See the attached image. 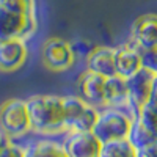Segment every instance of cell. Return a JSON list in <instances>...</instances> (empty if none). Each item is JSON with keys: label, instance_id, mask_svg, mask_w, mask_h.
Here are the masks:
<instances>
[{"label": "cell", "instance_id": "18", "mask_svg": "<svg viewBox=\"0 0 157 157\" xmlns=\"http://www.w3.org/2000/svg\"><path fill=\"white\" fill-rule=\"evenodd\" d=\"M0 157H25L24 141H8L0 151Z\"/></svg>", "mask_w": 157, "mask_h": 157}, {"label": "cell", "instance_id": "9", "mask_svg": "<svg viewBox=\"0 0 157 157\" xmlns=\"http://www.w3.org/2000/svg\"><path fill=\"white\" fill-rule=\"evenodd\" d=\"M129 41L140 50H146L157 47V14L148 13V14L138 16L129 32Z\"/></svg>", "mask_w": 157, "mask_h": 157}, {"label": "cell", "instance_id": "3", "mask_svg": "<svg viewBox=\"0 0 157 157\" xmlns=\"http://www.w3.org/2000/svg\"><path fill=\"white\" fill-rule=\"evenodd\" d=\"M135 121V112L123 107H102L98 112V118L93 132L102 143L129 138Z\"/></svg>", "mask_w": 157, "mask_h": 157}, {"label": "cell", "instance_id": "10", "mask_svg": "<svg viewBox=\"0 0 157 157\" xmlns=\"http://www.w3.org/2000/svg\"><path fill=\"white\" fill-rule=\"evenodd\" d=\"M155 80V75L151 74L146 69H140L137 74L132 77L126 78V85H127V94H129V104L137 115V112L146 105V102L151 98L152 93V85Z\"/></svg>", "mask_w": 157, "mask_h": 157}, {"label": "cell", "instance_id": "13", "mask_svg": "<svg viewBox=\"0 0 157 157\" xmlns=\"http://www.w3.org/2000/svg\"><path fill=\"white\" fill-rule=\"evenodd\" d=\"M85 69L104 77L116 75L115 69V47L94 46L85 55Z\"/></svg>", "mask_w": 157, "mask_h": 157}, {"label": "cell", "instance_id": "21", "mask_svg": "<svg viewBox=\"0 0 157 157\" xmlns=\"http://www.w3.org/2000/svg\"><path fill=\"white\" fill-rule=\"evenodd\" d=\"M8 141H10V140H6V137H5V135L2 134V130H0V151L3 149V146L6 145Z\"/></svg>", "mask_w": 157, "mask_h": 157}, {"label": "cell", "instance_id": "15", "mask_svg": "<svg viewBox=\"0 0 157 157\" xmlns=\"http://www.w3.org/2000/svg\"><path fill=\"white\" fill-rule=\"evenodd\" d=\"M105 107H123V109H130L126 78H123V77H120V75H113V77H109V78H107ZM130 110H132V109H130ZM132 112H134V110H132Z\"/></svg>", "mask_w": 157, "mask_h": 157}, {"label": "cell", "instance_id": "7", "mask_svg": "<svg viewBox=\"0 0 157 157\" xmlns=\"http://www.w3.org/2000/svg\"><path fill=\"white\" fill-rule=\"evenodd\" d=\"M107 78L96 72L83 69L78 74L77 78V96H80L83 101L94 105L96 109L105 107L107 98Z\"/></svg>", "mask_w": 157, "mask_h": 157}, {"label": "cell", "instance_id": "12", "mask_svg": "<svg viewBox=\"0 0 157 157\" xmlns=\"http://www.w3.org/2000/svg\"><path fill=\"white\" fill-rule=\"evenodd\" d=\"M141 50L130 41L115 47V69L116 75L129 78L141 69Z\"/></svg>", "mask_w": 157, "mask_h": 157}, {"label": "cell", "instance_id": "17", "mask_svg": "<svg viewBox=\"0 0 157 157\" xmlns=\"http://www.w3.org/2000/svg\"><path fill=\"white\" fill-rule=\"evenodd\" d=\"M141 66L157 77V47L141 50Z\"/></svg>", "mask_w": 157, "mask_h": 157}, {"label": "cell", "instance_id": "1", "mask_svg": "<svg viewBox=\"0 0 157 157\" xmlns=\"http://www.w3.org/2000/svg\"><path fill=\"white\" fill-rule=\"evenodd\" d=\"M33 137L61 138L66 134V105L60 94H33L27 99Z\"/></svg>", "mask_w": 157, "mask_h": 157}, {"label": "cell", "instance_id": "2", "mask_svg": "<svg viewBox=\"0 0 157 157\" xmlns=\"http://www.w3.org/2000/svg\"><path fill=\"white\" fill-rule=\"evenodd\" d=\"M39 27L36 0H0V43L30 41Z\"/></svg>", "mask_w": 157, "mask_h": 157}, {"label": "cell", "instance_id": "11", "mask_svg": "<svg viewBox=\"0 0 157 157\" xmlns=\"http://www.w3.org/2000/svg\"><path fill=\"white\" fill-rule=\"evenodd\" d=\"M30 55L27 41L10 39L0 43V72L11 74L24 68Z\"/></svg>", "mask_w": 157, "mask_h": 157}, {"label": "cell", "instance_id": "8", "mask_svg": "<svg viewBox=\"0 0 157 157\" xmlns=\"http://www.w3.org/2000/svg\"><path fill=\"white\" fill-rule=\"evenodd\" d=\"M63 148L68 157H99L102 141L91 132H66L61 137Z\"/></svg>", "mask_w": 157, "mask_h": 157}, {"label": "cell", "instance_id": "4", "mask_svg": "<svg viewBox=\"0 0 157 157\" xmlns=\"http://www.w3.org/2000/svg\"><path fill=\"white\" fill-rule=\"evenodd\" d=\"M0 130L10 141H24L32 135L27 99L11 98L2 102Z\"/></svg>", "mask_w": 157, "mask_h": 157}, {"label": "cell", "instance_id": "6", "mask_svg": "<svg viewBox=\"0 0 157 157\" xmlns=\"http://www.w3.org/2000/svg\"><path fill=\"white\" fill-rule=\"evenodd\" d=\"M64 105H66V132L93 130L99 109L88 104L77 94L64 96Z\"/></svg>", "mask_w": 157, "mask_h": 157}, {"label": "cell", "instance_id": "19", "mask_svg": "<svg viewBox=\"0 0 157 157\" xmlns=\"http://www.w3.org/2000/svg\"><path fill=\"white\" fill-rule=\"evenodd\" d=\"M137 157H157V143L149 146L137 148Z\"/></svg>", "mask_w": 157, "mask_h": 157}, {"label": "cell", "instance_id": "14", "mask_svg": "<svg viewBox=\"0 0 157 157\" xmlns=\"http://www.w3.org/2000/svg\"><path fill=\"white\" fill-rule=\"evenodd\" d=\"M25 157H68L63 148L61 138L33 137L24 141Z\"/></svg>", "mask_w": 157, "mask_h": 157}, {"label": "cell", "instance_id": "5", "mask_svg": "<svg viewBox=\"0 0 157 157\" xmlns=\"http://www.w3.org/2000/svg\"><path fill=\"white\" fill-rule=\"evenodd\" d=\"M77 50L71 41L64 38H47L41 46V63L52 72H66L77 63Z\"/></svg>", "mask_w": 157, "mask_h": 157}, {"label": "cell", "instance_id": "16", "mask_svg": "<svg viewBox=\"0 0 157 157\" xmlns=\"http://www.w3.org/2000/svg\"><path fill=\"white\" fill-rule=\"evenodd\" d=\"M99 157H137V146L129 138L102 143Z\"/></svg>", "mask_w": 157, "mask_h": 157}, {"label": "cell", "instance_id": "20", "mask_svg": "<svg viewBox=\"0 0 157 157\" xmlns=\"http://www.w3.org/2000/svg\"><path fill=\"white\" fill-rule=\"evenodd\" d=\"M146 104H148V105H151V107H154V109H157V77H155L154 85H152V93H151V98H149V101H148Z\"/></svg>", "mask_w": 157, "mask_h": 157}]
</instances>
